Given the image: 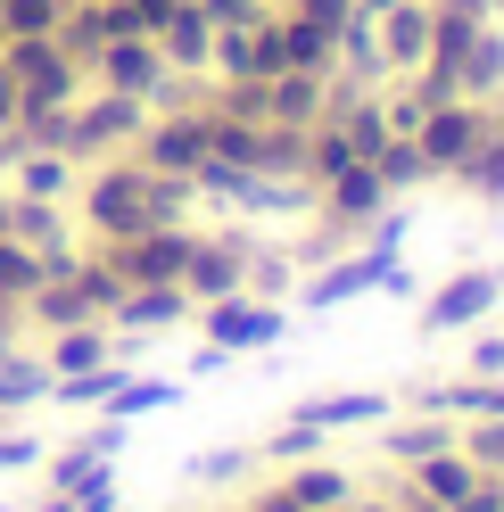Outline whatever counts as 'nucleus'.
<instances>
[{"instance_id": "1", "label": "nucleus", "mask_w": 504, "mask_h": 512, "mask_svg": "<svg viewBox=\"0 0 504 512\" xmlns=\"http://www.w3.org/2000/svg\"><path fill=\"white\" fill-rule=\"evenodd\" d=\"M397 240H405V215H381V232H372V248H364V256H348V265L323 273V281H306V306L323 314V306L356 298V290H381V281L397 273Z\"/></svg>"}, {"instance_id": "2", "label": "nucleus", "mask_w": 504, "mask_h": 512, "mask_svg": "<svg viewBox=\"0 0 504 512\" xmlns=\"http://www.w3.org/2000/svg\"><path fill=\"white\" fill-rule=\"evenodd\" d=\"M480 133H488V116L471 108V100H438V108H422V124H414V141H422L430 166H463V157L480 149Z\"/></svg>"}, {"instance_id": "3", "label": "nucleus", "mask_w": 504, "mask_h": 512, "mask_svg": "<svg viewBox=\"0 0 504 512\" xmlns=\"http://www.w3.org/2000/svg\"><path fill=\"white\" fill-rule=\"evenodd\" d=\"M281 331H290V314H281V306H257V298H240V290H224V298L207 306V339L224 347V356H232V347H273Z\"/></svg>"}, {"instance_id": "4", "label": "nucleus", "mask_w": 504, "mask_h": 512, "mask_svg": "<svg viewBox=\"0 0 504 512\" xmlns=\"http://www.w3.org/2000/svg\"><path fill=\"white\" fill-rule=\"evenodd\" d=\"M100 67H108V91H133V100H149V91H166V50H157L149 34H116L100 42Z\"/></svg>"}, {"instance_id": "5", "label": "nucleus", "mask_w": 504, "mask_h": 512, "mask_svg": "<svg viewBox=\"0 0 504 512\" xmlns=\"http://www.w3.org/2000/svg\"><path fill=\"white\" fill-rule=\"evenodd\" d=\"M496 298H504L496 273H463V281H447V290H430L422 323L430 331H463V323H480V314H496Z\"/></svg>"}, {"instance_id": "6", "label": "nucleus", "mask_w": 504, "mask_h": 512, "mask_svg": "<svg viewBox=\"0 0 504 512\" xmlns=\"http://www.w3.org/2000/svg\"><path fill=\"white\" fill-rule=\"evenodd\" d=\"M141 133V100L133 91H100L83 116H75V141H67V157H83V149H108V141H133Z\"/></svg>"}, {"instance_id": "7", "label": "nucleus", "mask_w": 504, "mask_h": 512, "mask_svg": "<svg viewBox=\"0 0 504 512\" xmlns=\"http://www.w3.org/2000/svg\"><path fill=\"white\" fill-rule=\"evenodd\" d=\"M182 306H191L182 281H124V298H116L108 314H124L133 331H166V323H182Z\"/></svg>"}, {"instance_id": "8", "label": "nucleus", "mask_w": 504, "mask_h": 512, "mask_svg": "<svg viewBox=\"0 0 504 512\" xmlns=\"http://www.w3.org/2000/svg\"><path fill=\"white\" fill-rule=\"evenodd\" d=\"M240 248H224V240H191V256H182V290L191 298H224V290H240Z\"/></svg>"}, {"instance_id": "9", "label": "nucleus", "mask_w": 504, "mask_h": 512, "mask_svg": "<svg viewBox=\"0 0 504 512\" xmlns=\"http://www.w3.org/2000/svg\"><path fill=\"white\" fill-rule=\"evenodd\" d=\"M381 207H389V182L372 174V157H356V166L331 174V215L339 223H364V215H381Z\"/></svg>"}, {"instance_id": "10", "label": "nucleus", "mask_w": 504, "mask_h": 512, "mask_svg": "<svg viewBox=\"0 0 504 512\" xmlns=\"http://www.w3.org/2000/svg\"><path fill=\"white\" fill-rule=\"evenodd\" d=\"M199 157H207V116H174V124L149 133V166L157 174H191Z\"/></svg>"}, {"instance_id": "11", "label": "nucleus", "mask_w": 504, "mask_h": 512, "mask_svg": "<svg viewBox=\"0 0 504 512\" xmlns=\"http://www.w3.org/2000/svg\"><path fill=\"white\" fill-rule=\"evenodd\" d=\"M157 34H166V50H174L166 67H207V42H215V25H207V9H199V0H174Z\"/></svg>"}, {"instance_id": "12", "label": "nucleus", "mask_w": 504, "mask_h": 512, "mask_svg": "<svg viewBox=\"0 0 504 512\" xmlns=\"http://www.w3.org/2000/svg\"><path fill=\"white\" fill-rule=\"evenodd\" d=\"M422 50H430V9H389V34H381V58L389 67H422Z\"/></svg>"}, {"instance_id": "13", "label": "nucleus", "mask_w": 504, "mask_h": 512, "mask_svg": "<svg viewBox=\"0 0 504 512\" xmlns=\"http://www.w3.org/2000/svg\"><path fill=\"white\" fill-rule=\"evenodd\" d=\"M108 455H116V413H108V430H91L83 446H67V455H58V471H50V488H58V496H67V488H83V479L100 471Z\"/></svg>"}, {"instance_id": "14", "label": "nucleus", "mask_w": 504, "mask_h": 512, "mask_svg": "<svg viewBox=\"0 0 504 512\" xmlns=\"http://www.w3.org/2000/svg\"><path fill=\"white\" fill-rule=\"evenodd\" d=\"M414 479H422V496H430V504H455L471 479H480V463H463V455H447V446H438V455L414 463Z\"/></svg>"}, {"instance_id": "15", "label": "nucleus", "mask_w": 504, "mask_h": 512, "mask_svg": "<svg viewBox=\"0 0 504 512\" xmlns=\"http://www.w3.org/2000/svg\"><path fill=\"white\" fill-rule=\"evenodd\" d=\"M100 356H108V331H91V323H83V331H58V339L42 347V364H50V380H58V372H91Z\"/></svg>"}, {"instance_id": "16", "label": "nucleus", "mask_w": 504, "mask_h": 512, "mask_svg": "<svg viewBox=\"0 0 504 512\" xmlns=\"http://www.w3.org/2000/svg\"><path fill=\"white\" fill-rule=\"evenodd\" d=\"M455 75H463V91H496V83H504V34H488V25H480L471 50L455 58Z\"/></svg>"}, {"instance_id": "17", "label": "nucleus", "mask_w": 504, "mask_h": 512, "mask_svg": "<svg viewBox=\"0 0 504 512\" xmlns=\"http://www.w3.org/2000/svg\"><path fill=\"white\" fill-rule=\"evenodd\" d=\"M372 174H381L389 190H405V182H422V174H430V157H422V141H414V133H405V141L389 133L381 149H372Z\"/></svg>"}, {"instance_id": "18", "label": "nucleus", "mask_w": 504, "mask_h": 512, "mask_svg": "<svg viewBox=\"0 0 504 512\" xmlns=\"http://www.w3.org/2000/svg\"><path fill=\"white\" fill-rule=\"evenodd\" d=\"M174 397H182L174 380H157V372H149V380H116V389H108L100 405L116 413V422H133V413H149V405H174Z\"/></svg>"}, {"instance_id": "19", "label": "nucleus", "mask_w": 504, "mask_h": 512, "mask_svg": "<svg viewBox=\"0 0 504 512\" xmlns=\"http://www.w3.org/2000/svg\"><path fill=\"white\" fill-rule=\"evenodd\" d=\"M463 182H471V190H488V199H504V133H496V124L480 133V149L463 157Z\"/></svg>"}, {"instance_id": "20", "label": "nucleus", "mask_w": 504, "mask_h": 512, "mask_svg": "<svg viewBox=\"0 0 504 512\" xmlns=\"http://www.w3.org/2000/svg\"><path fill=\"white\" fill-rule=\"evenodd\" d=\"M381 413H389V405L364 389V397H323V405H306L298 422H314V430H339V422H381Z\"/></svg>"}, {"instance_id": "21", "label": "nucleus", "mask_w": 504, "mask_h": 512, "mask_svg": "<svg viewBox=\"0 0 504 512\" xmlns=\"http://www.w3.org/2000/svg\"><path fill=\"white\" fill-rule=\"evenodd\" d=\"M67 0H0V34H58Z\"/></svg>"}, {"instance_id": "22", "label": "nucleus", "mask_w": 504, "mask_h": 512, "mask_svg": "<svg viewBox=\"0 0 504 512\" xmlns=\"http://www.w3.org/2000/svg\"><path fill=\"white\" fill-rule=\"evenodd\" d=\"M34 281H42V256L0 232V298H9V290H34Z\"/></svg>"}, {"instance_id": "23", "label": "nucleus", "mask_w": 504, "mask_h": 512, "mask_svg": "<svg viewBox=\"0 0 504 512\" xmlns=\"http://www.w3.org/2000/svg\"><path fill=\"white\" fill-rule=\"evenodd\" d=\"M290 496H298L306 512H331V504H348V479H339V471H298Z\"/></svg>"}, {"instance_id": "24", "label": "nucleus", "mask_w": 504, "mask_h": 512, "mask_svg": "<svg viewBox=\"0 0 504 512\" xmlns=\"http://www.w3.org/2000/svg\"><path fill=\"white\" fill-rule=\"evenodd\" d=\"M17 190H25V199H58V190H67V166H58V149H50V157H25Z\"/></svg>"}, {"instance_id": "25", "label": "nucleus", "mask_w": 504, "mask_h": 512, "mask_svg": "<svg viewBox=\"0 0 504 512\" xmlns=\"http://www.w3.org/2000/svg\"><path fill=\"white\" fill-rule=\"evenodd\" d=\"M480 471H504V413H480V430H471V446H463Z\"/></svg>"}, {"instance_id": "26", "label": "nucleus", "mask_w": 504, "mask_h": 512, "mask_svg": "<svg viewBox=\"0 0 504 512\" xmlns=\"http://www.w3.org/2000/svg\"><path fill=\"white\" fill-rule=\"evenodd\" d=\"M306 157H314V174H339V166H356V141L348 133H314Z\"/></svg>"}, {"instance_id": "27", "label": "nucleus", "mask_w": 504, "mask_h": 512, "mask_svg": "<svg viewBox=\"0 0 504 512\" xmlns=\"http://www.w3.org/2000/svg\"><path fill=\"white\" fill-rule=\"evenodd\" d=\"M389 446H397L405 463H422V455H438V446H447V430H438V413H430V422H414V430H397Z\"/></svg>"}, {"instance_id": "28", "label": "nucleus", "mask_w": 504, "mask_h": 512, "mask_svg": "<svg viewBox=\"0 0 504 512\" xmlns=\"http://www.w3.org/2000/svg\"><path fill=\"white\" fill-rule=\"evenodd\" d=\"M348 9H356V0H298V17L323 25V34H339V25H348Z\"/></svg>"}, {"instance_id": "29", "label": "nucleus", "mask_w": 504, "mask_h": 512, "mask_svg": "<svg viewBox=\"0 0 504 512\" xmlns=\"http://www.w3.org/2000/svg\"><path fill=\"white\" fill-rule=\"evenodd\" d=\"M199 9H207V25H248V17H257V0H199Z\"/></svg>"}, {"instance_id": "30", "label": "nucleus", "mask_w": 504, "mask_h": 512, "mask_svg": "<svg viewBox=\"0 0 504 512\" xmlns=\"http://www.w3.org/2000/svg\"><path fill=\"white\" fill-rule=\"evenodd\" d=\"M471 372L496 380V372H504V339H480V347H471Z\"/></svg>"}, {"instance_id": "31", "label": "nucleus", "mask_w": 504, "mask_h": 512, "mask_svg": "<svg viewBox=\"0 0 504 512\" xmlns=\"http://www.w3.org/2000/svg\"><path fill=\"white\" fill-rule=\"evenodd\" d=\"M34 455H42L34 438H0V471H17V463H34Z\"/></svg>"}, {"instance_id": "32", "label": "nucleus", "mask_w": 504, "mask_h": 512, "mask_svg": "<svg viewBox=\"0 0 504 512\" xmlns=\"http://www.w3.org/2000/svg\"><path fill=\"white\" fill-rule=\"evenodd\" d=\"M257 512H306V504H298V496H290V488H273V496H265V504H257Z\"/></svg>"}, {"instance_id": "33", "label": "nucleus", "mask_w": 504, "mask_h": 512, "mask_svg": "<svg viewBox=\"0 0 504 512\" xmlns=\"http://www.w3.org/2000/svg\"><path fill=\"white\" fill-rule=\"evenodd\" d=\"M17 116V83H9V67H0V124Z\"/></svg>"}, {"instance_id": "34", "label": "nucleus", "mask_w": 504, "mask_h": 512, "mask_svg": "<svg viewBox=\"0 0 504 512\" xmlns=\"http://www.w3.org/2000/svg\"><path fill=\"white\" fill-rule=\"evenodd\" d=\"M356 9H364V17H389V9H397V0H356Z\"/></svg>"}, {"instance_id": "35", "label": "nucleus", "mask_w": 504, "mask_h": 512, "mask_svg": "<svg viewBox=\"0 0 504 512\" xmlns=\"http://www.w3.org/2000/svg\"><path fill=\"white\" fill-rule=\"evenodd\" d=\"M0 232H9V199H0Z\"/></svg>"}, {"instance_id": "36", "label": "nucleus", "mask_w": 504, "mask_h": 512, "mask_svg": "<svg viewBox=\"0 0 504 512\" xmlns=\"http://www.w3.org/2000/svg\"><path fill=\"white\" fill-rule=\"evenodd\" d=\"M0 42H9V34H0Z\"/></svg>"}]
</instances>
